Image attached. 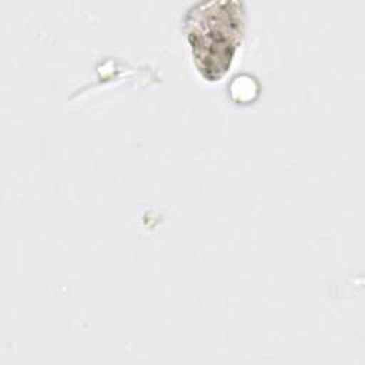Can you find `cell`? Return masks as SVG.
Instances as JSON below:
<instances>
[{"label": "cell", "mask_w": 365, "mask_h": 365, "mask_svg": "<svg viewBox=\"0 0 365 365\" xmlns=\"http://www.w3.org/2000/svg\"><path fill=\"white\" fill-rule=\"evenodd\" d=\"M188 41L201 74L220 78L232 60L244 30V9L240 1H201L185 16Z\"/></svg>", "instance_id": "1"}]
</instances>
